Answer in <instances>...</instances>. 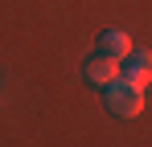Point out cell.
<instances>
[{
	"mask_svg": "<svg viewBox=\"0 0 152 147\" xmlns=\"http://www.w3.org/2000/svg\"><path fill=\"white\" fill-rule=\"evenodd\" d=\"M119 78L132 86H148L152 82V53L148 49H132L124 61H119Z\"/></svg>",
	"mask_w": 152,
	"mask_h": 147,
	"instance_id": "cell-2",
	"label": "cell"
},
{
	"mask_svg": "<svg viewBox=\"0 0 152 147\" xmlns=\"http://www.w3.org/2000/svg\"><path fill=\"white\" fill-rule=\"evenodd\" d=\"M82 74H86V82L107 86V82H115V78H119V61H115V57H107V53H91V57L82 61Z\"/></svg>",
	"mask_w": 152,
	"mask_h": 147,
	"instance_id": "cell-3",
	"label": "cell"
},
{
	"mask_svg": "<svg viewBox=\"0 0 152 147\" xmlns=\"http://www.w3.org/2000/svg\"><path fill=\"white\" fill-rule=\"evenodd\" d=\"M103 106L111 115H119V119H136L144 110V86H132L124 78H115V82L103 86Z\"/></svg>",
	"mask_w": 152,
	"mask_h": 147,
	"instance_id": "cell-1",
	"label": "cell"
},
{
	"mask_svg": "<svg viewBox=\"0 0 152 147\" xmlns=\"http://www.w3.org/2000/svg\"><path fill=\"white\" fill-rule=\"evenodd\" d=\"M99 53L115 57V61H124L127 53H132V37H127L124 29H107V33L99 37Z\"/></svg>",
	"mask_w": 152,
	"mask_h": 147,
	"instance_id": "cell-4",
	"label": "cell"
}]
</instances>
